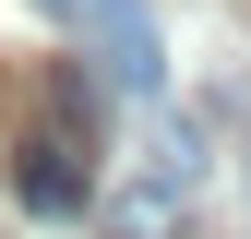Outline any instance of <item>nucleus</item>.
<instances>
[{
    "instance_id": "2",
    "label": "nucleus",
    "mask_w": 251,
    "mask_h": 239,
    "mask_svg": "<svg viewBox=\"0 0 251 239\" xmlns=\"http://www.w3.org/2000/svg\"><path fill=\"white\" fill-rule=\"evenodd\" d=\"M192 191H203V120H155L144 167L108 191V239H179Z\"/></svg>"
},
{
    "instance_id": "1",
    "label": "nucleus",
    "mask_w": 251,
    "mask_h": 239,
    "mask_svg": "<svg viewBox=\"0 0 251 239\" xmlns=\"http://www.w3.org/2000/svg\"><path fill=\"white\" fill-rule=\"evenodd\" d=\"M12 203L48 215V227L96 203V72H72L60 84V120H36V132L12 143Z\"/></svg>"
},
{
    "instance_id": "4",
    "label": "nucleus",
    "mask_w": 251,
    "mask_h": 239,
    "mask_svg": "<svg viewBox=\"0 0 251 239\" xmlns=\"http://www.w3.org/2000/svg\"><path fill=\"white\" fill-rule=\"evenodd\" d=\"M48 12H72V0H48Z\"/></svg>"
},
{
    "instance_id": "3",
    "label": "nucleus",
    "mask_w": 251,
    "mask_h": 239,
    "mask_svg": "<svg viewBox=\"0 0 251 239\" xmlns=\"http://www.w3.org/2000/svg\"><path fill=\"white\" fill-rule=\"evenodd\" d=\"M84 12V60H96V96H155L168 84V48H155L144 0H72Z\"/></svg>"
}]
</instances>
